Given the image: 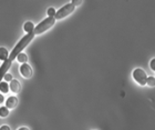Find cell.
I'll list each match as a JSON object with an SVG mask.
<instances>
[{
  "mask_svg": "<svg viewBox=\"0 0 155 130\" xmlns=\"http://www.w3.org/2000/svg\"><path fill=\"white\" fill-rule=\"evenodd\" d=\"M146 85L150 86V87H154V86H155V78H154V77H147Z\"/></svg>",
  "mask_w": 155,
  "mask_h": 130,
  "instance_id": "4fadbf2b",
  "label": "cell"
},
{
  "mask_svg": "<svg viewBox=\"0 0 155 130\" xmlns=\"http://www.w3.org/2000/svg\"><path fill=\"white\" fill-rule=\"evenodd\" d=\"M3 79L6 80V82L7 81H11V80H12V76L10 75V74H6V75H5V77H3Z\"/></svg>",
  "mask_w": 155,
  "mask_h": 130,
  "instance_id": "9a60e30c",
  "label": "cell"
},
{
  "mask_svg": "<svg viewBox=\"0 0 155 130\" xmlns=\"http://www.w3.org/2000/svg\"><path fill=\"white\" fill-rule=\"evenodd\" d=\"M71 3L75 7V6H79V5H81V3H82V1H81V0H77V1H74V0H73Z\"/></svg>",
  "mask_w": 155,
  "mask_h": 130,
  "instance_id": "e0dca14e",
  "label": "cell"
},
{
  "mask_svg": "<svg viewBox=\"0 0 155 130\" xmlns=\"http://www.w3.org/2000/svg\"><path fill=\"white\" fill-rule=\"evenodd\" d=\"M54 23H55L54 17H48V18H45L43 21H41V22L39 23L37 27H35L33 33H35V35H41V33H43L45 31L50 29L51 27H53Z\"/></svg>",
  "mask_w": 155,
  "mask_h": 130,
  "instance_id": "7a4b0ae2",
  "label": "cell"
},
{
  "mask_svg": "<svg viewBox=\"0 0 155 130\" xmlns=\"http://www.w3.org/2000/svg\"><path fill=\"white\" fill-rule=\"evenodd\" d=\"M20 74L23 78H30L32 76V68L28 63H22L20 66Z\"/></svg>",
  "mask_w": 155,
  "mask_h": 130,
  "instance_id": "5b68a950",
  "label": "cell"
},
{
  "mask_svg": "<svg viewBox=\"0 0 155 130\" xmlns=\"http://www.w3.org/2000/svg\"><path fill=\"white\" fill-rule=\"evenodd\" d=\"M150 67H151V69H152V70H154V71H155V58L151 60V62H150Z\"/></svg>",
  "mask_w": 155,
  "mask_h": 130,
  "instance_id": "2e32d148",
  "label": "cell"
},
{
  "mask_svg": "<svg viewBox=\"0 0 155 130\" xmlns=\"http://www.w3.org/2000/svg\"><path fill=\"white\" fill-rule=\"evenodd\" d=\"M8 58H9V52H8V50L6 48H3V47H1L0 48V60L5 61Z\"/></svg>",
  "mask_w": 155,
  "mask_h": 130,
  "instance_id": "9c48e42d",
  "label": "cell"
},
{
  "mask_svg": "<svg viewBox=\"0 0 155 130\" xmlns=\"http://www.w3.org/2000/svg\"><path fill=\"white\" fill-rule=\"evenodd\" d=\"M9 88H10V90L12 91L13 94H18V92L20 91V89H21V86H20V82L18 81V80H15V79H12V80L10 81Z\"/></svg>",
  "mask_w": 155,
  "mask_h": 130,
  "instance_id": "52a82bcc",
  "label": "cell"
},
{
  "mask_svg": "<svg viewBox=\"0 0 155 130\" xmlns=\"http://www.w3.org/2000/svg\"><path fill=\"white\" fill-rule=\"evenodd\" d=\"M17 104H18V99H17V97H15V96H11V97H9L6 100V107L8 108V109L16 108Z\"/></svg>",
  "mask_w": 155,
  "mask_h": 130,
  "instance_id": "8992f818",
  "label": "cell"
},
{
  "mask_svg": "<svg viewBox=\"0 0 155 130\" xmlns=\"http://www.w3.org/2000/svg\"><path fill=\"white\" fill-rule=\"evenodd\" d=\"M0 130H10L9 126H7V125H3L2 127H0Z\"/></svg>",
  "mask_w": 155,
  "mask_h": 130,
  "instance_id": "ac0fdd59",
  "label": "cell"
},
{
  "mask_svg": "<svg viewBox=\"0 0 155 130\" xmlns=\"http://www.w3.org/2000/svg\"><path fill=\"white\" fill-rule=\"evenodd\" d=\"M23 29H25V31H26L27 33H31V32H33V30H35V25H33L31 21H28V22L25 23Z\"/></svg>",
  "mask_w": 155,
  "mask_h": 130,
  "instance_id": "ba28073f",
  "label": "cell"
},
{
  "mask_svg": "<svg viewBox=\"0 0 155 130\" xmlns=\"http://www.w3.org/2000/svg\"><path fill=\"white\" fill-rule=\"evenodd\" d=\"M75 7L72 5V3H68V5H65V6H63L61 8V9H59L58 11H57V13H55V20L57 19H63V18H65L67 16H69L70 13H72L73 11H74Z\"/></svg>",
  "mask_w": 155,
  "mask_h": 130,
  "instance_id": "277c9868",
  "label": "cell"
},
{
  "mask_svg": "<svg viewBox=\"0 0 155 130\" xmlns=\"http://www.w3.org/2000/svg\"><path fill=\"white\" fill-rule=\"evenodd\" d=\"M35 36H36V35H35L33 32L27 33V36L23 37L22 39L18 43V45L13 48V50L11 51V53L9 55V58L7 59V60H5V61L2 62L1 67H0V80H2L3 77H5V75L7 74V71H8V70H9V68L11 67V63H12V61L17 58V57H18V55H19V53H21V51H22L23 49L29 45V43L33 39V37H35ZM0 82H1V81H0Z\"/></svg>",
  "mask_w": 155,
  "mask_h": 130,
  "instance_id": "6da1fadb",
  "label": "cell"
},
{
  "mask_svg": "<svg viewBox=\"0 0 155 130\" xmlns=\"http://www.w3.org/2000/svg\"><path fill=\"white\" fill-rule=\"evenodd\" d=\"M18 130H29L28 128H26V127H22V128H20V129H18Z\"/></svg>",
  "mask_w": 155,
  "mask_h": 130,
  "instance_id": "ffe728a7",
  "label": "cell"
},
{
  "mask_svg": "<svg viewBox=\"0 0 155 130\" xmlns=\"http://www.w3.org/2000/svg\"><path fill=\"white\" fill-rule=\"evenodd\" d=\"M3 101H5V97H3L2 94H0V104H3Z\"/></svg>",
  "mask_w": 155,
  "mask_h": 130,
  "instance_id": "d6986e66",
  "label": "cell"
},
{
  "mask_svg": "<svg viewBox=\"0 0 155 130\" xmlns=\"http://www.w3.org/2000/svg\"><path fill=\"white\" fill-rule=\"evenodd\" d=\"M133 78L140 86H145L147 81V75L142 68H136L133 71Z\"/></svg>",
  "mask_w": 155,
  "mask_h": 130,
  "instance_id": "3957f363",
  "label": "cell"
},
{
  "mask_svg": "<svg viewBox=\"0 0 155 130\" xmlns=\"http://www.w3.org/2000/svg\"><path fill=\"white\" fill-rule=\"evenodd\" d=\"M17 60H18V62H21V63H26L27 61H28V56L26 55V53H19L18 55V57H17Z\"/></svg>",
  "mask_w": 155,
  "mask_h": 130,
  "instance_id": "8fae6325",
  "label": "cell"
},
{
  "mask_svg": "<svg viewBox=\"0 0 155 130\" xmlns=\"http://www.w3.org/2000/svg\"><path fill=\"white\" fill-rule=\"evenodd\" d=\"M8 91H9V85H8V82H6V81L0 82V92L7 94Z\"/></svg>",
  "mask_w": 155,
  "mask_h": 130,
  "instance_id": "30bf717a",
  "label": "cell"
},
{
  "mask_svg": "<svg viewBox=\"0 0 155 130\" xmlns=\"http://www.w3.org/2000/svg\"><path fill=\"white\" fill-rule=\"evenodd\" d=\"M9 115V109L7 107H0V117L6 118Z\"/></svg>",
  "mask_w": 155,
  "mask_h": 130,
  "instance_id": "7c38bea8",
  "label": "cell"
},
{
  "mask_svg": "<svg viewBox=\"0 0 155 130\" xmlns=\"http://www.w3.org/2000/svg\"><path fill=\"white\" fill-rule=\"evenodd\" d=\"M55 13H57V11H55L54 8H49L48 9V16L49 17H54L55 16Z\"/></svg>",
  "mask_w": 155,
  "mask_h": 130,
  "instance_id": "5bb4252c",
  "label": "cell"
}]
</instances>
